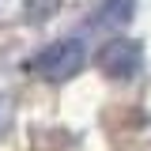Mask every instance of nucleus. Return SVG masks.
<instances>
[{"mask_svg": "<svg viewBox=\"0 0 151 151\" xmlns=\"http://www.w3.org/2000/svg\"><path fill=\"white\" fill-rule=\"evenodd\" d=\"M94 64H98V72L106 76V79L129 83V79H136L140 68H144V45L132 42V38H110V42L98 49Z\"/></svg>", "mask_w": 151, "mask_h": 151, "instance_id": "nucleus-2", "label": "nucleus"}, {"mask_svg": "<svg viewBox=\"0 0 151 151\" xmlns=\"http://www.w3.org/2000/svg\"><path fill=\"white\" fill-rule=\"evenodd\" d=\"M83 64H87L83 38H57L45 49H38L23 68L30 76H38V79H45V83H64V79H72V76L83 72Z\"/></svg>", "mask_w": 151, "mask_h": 151, "instance_id": "nucleus-1", "label": "nucleus"}, {"mask_svg": "<svg viewBox=\"0 0 151 151\" xmlns=\"http://www.w3.org/2000/svg\"><path fill=\"white\" fill-rule=\"evenodd\" d=\"M132 15H136V0H102L91 12L87 23H91V30H117V27H125Z\"/></svg>", "mask_w": 151, "mask_h": 151, "instance_id": "nucleus-3", "label": "nucleus"}, {"mask_svg": "<svg viewBox=\"0 0 151 151\" xmlns=\"http://www.w3.org/2000/svg\"><path fill=\"white\" fill-rule=\"evenodd\" d=\"M8 106H12V102H8V94L0 91V129L8 125V113H12V110H8Z\"/></svg>", "mask_w": 151, "mask_h": 151, "instance_id": "nucleus-4", "label": "nucleus"}]
</instances>
